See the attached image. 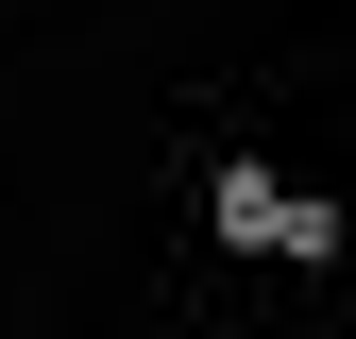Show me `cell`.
<instances>
[{"label": "cell", "instance_id": "6da1fadb", "mask_svg": "<svg viewBox=\"0 0 356 339\" xmlns=\"http://www.w3.org/2000/svg\"><path fill=\"white\" fill-rule=\"evenodd\" d=\"M220 238H238V254H289V187H272V170H254V153L220 170Z\"/></svg>", "mask_w": 356, "mask_h": 339}]
</instances>
